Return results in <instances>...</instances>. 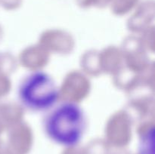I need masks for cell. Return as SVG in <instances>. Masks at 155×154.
I'll use <instances>...</instances> for the list:
<instances>
[{
  "instance_id": "3957f363",
  "label": "cell",
  "mask_w": 155,
  "mask_h": 154,
  "mask_svg": "<svg viewBox=\"0 0 155 154\" xmlns=\"http://www.w3.org/2000/svg\"><path fill=\"white\" fill-rule=\"evenodd\" d=\"M141 154H154V128L145 131L140 143Z\"/></svg>"
},
{
  "instance_id": "6da1fadb",
  "label": "cell",
  "mask_w": 155,
  "mask_h": 154,
  "mask_svg": "<svg viewBox=\"0 0 155 154\" xmlns=\"http://www.w3.org/2000/svg\"><path fill=\"white\" fill-rule=\"evenodd\" d=\"M86 124L83 108L73 101H64L50 109L44 118L43 129L53 142L71 147L81 141Z\"/></svg>"
},
{
  "instance_id": "7a4b0ae2",
  "label": "cell",
  "mask_w": 155,
  "mask_h": 154,
  "mask_svg": "<svg viewBox=\"0 0 155 154\" xmlns=\"http://www.w3.org/2000/svg\"><path fill=\"white\" fill-rule=\"evenodd\" d=\"M18 98L23 106L34 112L47 111L57 104L58 87L54 79L44 71H33L22 79Z\"/></svg>"
}]
</instances>
